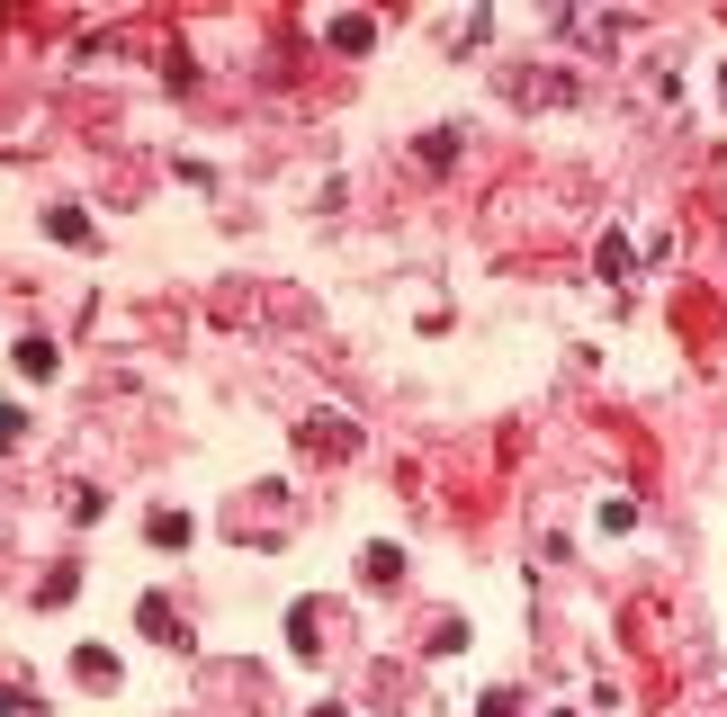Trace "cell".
I'll list each match as a JSON object with an SVG mask.
<instances>
[{"instance_id": "3957f363", "label": "cell", "mask_w": 727, "mask_h": 717, "mask_svg": "<svg viewBox=\"0 0 727 717\" xmlns=\"http://www.w3.org/2000/svg\"><path fill=\"white\" fill-rule=\"evenodd\" d=\"M63 359H54V342H19V376H54Z\"/></svg>"}, {"instance_id": "5b68a950", "label": "cell", "mask_w": 727, "mask_h": 717, "mask_svg": "<svg viewBox=\"0 0 727 717\" xmlns=\"http://www.w3.org/2000/svg\"><path fill=\"white\" fill-rule=\"evenodd\" d=\"M395 565H405L395 547H369V556H359V574H369V583H395Z\"/></svg>"}, {"instance_id": "8992f818", "label": "cell", "mask_w": 727, "mask_h": 717, "mask_svg": "<svg viewBox=\"0 0 727 717\" xmlns=\"http://www.w3.org/2000/svg\"><path fill=\"white\" fill-rule=\"evenodd\" d=\"M19 431H27V412H10V404H0V448H10Z\"/></svg>"}, {"instance_id": "7a4b0ae2", "label": "cell", "mask_w": 727, "mask_h": 717, "mask_svg": "<svg viewBox=\"0 0 727 717\" xmlns=\"http://www.w3.org/2000/svg\"><path fill=\"white\" fill-rule=\"evenodd\" d=\"M72 672H82L90 691H118V655H99V646H72Z\"/></svg>"}, {"instance_id": "277c9868", "label": "cell", "mask_w": 727, "mask_h": 717, "mask_svg": "<svg viewBox=\"0 0 727 717\" xmlns=\"http://www.w3.org/2000/svg\"><path fill=\"white\" fill-rule=\"evenodd\" d=\"M46 234H54V243H90V224L72 215V207H54V215H46Z\"/></svg>"}, {"instance_id": "6da1fadb", "label": "cell", "mask_w": 727, "mask_h": 717, "mask_svg": "<svg viewBox=\"0 0 727 717\" xmlns=\"http://www.w3.org/2000/svg\"><path fill=\"white\" fill-rule=\"evenodd\" d=\"M135 619H144V636H171V646H189V628L171 619V601H153V592H144V601H135Z\"/></svg>"}]
</instances>
